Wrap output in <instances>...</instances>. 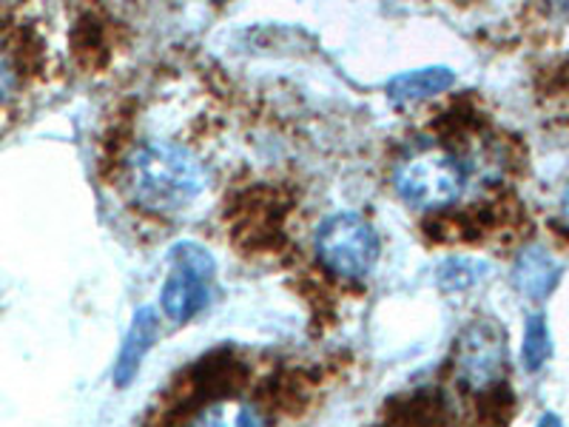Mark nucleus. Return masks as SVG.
<instances>
[{
	"instance_id": "1",
	"label": "nucleus",
	"mask_w": 569,
	"mask_h": 427,
	"mask_svg": "<svg viewBox=\"0 0 569 427\" xmlns=\"http://www.w3.org/2000/svg\"><path fill=\"white\" fill-rule=\"evenodd\" d=\"M129 182L146 211L177 214L194 206L208 186V171L194 151L169 140H149L131 151Z\"/></svg>"
},
{
	"instance_id": "2",
	"label": "nucleus",
	"mask_w": 569,
	"mask_h": 427,
	"mask_svg": "<svg viewBox=\"0 0 569 427\" xmlns=\"http://www.w3.org/2000/svg\"><path fill=\"white\" fill-rule=\"evenodd\" d=\"M465 162L445 149H421L396 166L393 186L408 206L436 211L456 202L465 191Z\"/></svg>"
},
{
	"instance_id": "3",
	"label": "nucleus",
	"mask_w": 569,
	"mask_h": 427,
	"mask_svg": "<svg viewBox=\"0 0 569 427\" xmlns=\"http://www.w3.org/2000/svg\"><path fill=\"white\" fill-rule=\"evenodd\" d=\"M317 257L328 271L345 279H362L379 262V237L359 214H333L319 226Z\"/></svg>"
},
{
	"instance_id": "4",
	"label": "nucleus",
	"mask_w": 569,
	"mask_h": 427,
	"mask_svg": "<svg viewBox=\"0 0 569 427\" xmlns=\"http://www.w3.org/2000/svg\"><path fill=\"white\" fill-rule=\"evenodd\" d=\"M171 271L160 294V308L171 322H191L206 311L213 294V259L197 242H180L169 254Z\"/></svg>"
},
{
	"instance_id": "5",
	"label": "nucleus",
	"mask_w": 569,
	"mask_h": 427,
	"mask_svg": "<svg viewBox=\"0 0 569 427\" xmlns=\"http://www.w3.org/2000/svg\"><path fill=\"white\" fill-rule=\"evenodd\" d=\"M459 383L470 390H490L507 374V334L496 319H476L459 337Z\"/></svg>"
},
{
	"instance_id": "6",
	"label": "nucleus",
	"mask_w": 569,
	"mask_h": 427,
	"mask_svg": "<svg viewBox=\"0 0 569 427\" xmlns=\"http://www.w3.org/2000/svg\"><path fill=\"white\" fill-rule=\"evenodd\" d=\"M558 279H561V266L547 248L530 246L518 254L516 268H512V285L521 297L532 299V302L550 297Z\"/></svg>"
},
{
	"instance_id": "7",
	"label": "nucleus",
	"mask_w": 569,
	"mask_h": 427,
	"mask_svg": "<svg viewBox=\"0 0 569 427\" xmlns=\"http://www.w3.org/2000/svg\"><path fill=\"white\" fill-rule=\"evenodd\" d=\"M157 328H160V319H157L154 308H140L134 314L129 325V334L123 339V348H120V356H117V368H114V383L117 388H126L131 385V379L140 370L142 359L151 350L157 339Z\"/></svg>"
},
{
	"instance_id": "8",
	"label": "nucleus",
	"mask_w": 569,
	"mask_h": 427,
	"mask_svg": "<svg viewBox=\"0 0 569 427\" xmlns=\"http://www.w3.org/2000/svg\"><path fill=\"white\" fill-rule=\"evenodd\" d=\"M453 83L456 75L447 66H427V69L396 75L388 83V98L396 106L421 103V100H430L436 95H441V91H447Z\"/></svg>"
},
{
	"instance_id": "9",
	"label": "nucleus",
	"mask_w": 569,
	"mask_h": 427,
	"mask_svg": "<svg viewBox=\"0 0 569 427\" xmlns=\"http://www.w3.org/2000/svg\"><path fill=\"white\" fill-rule=\"evenodd\" d=\"M552 354V339L550 328L543 322V317H530L525 328V348H521V359H525L527 370H541L543 363Z\"/></svg>"
},
{
	"instance_id": "10",
	"label": "nucleus",
	"mask_w": 569,
	"mask_h": 427,
	"mask_svg": "<svg viewBox=\"0 0 569 427\" xmlns=\"http://www.w3.org/2000/svg\"><path fill=\"white\" fill-rule=\"evenodd\" d=\"M479 277H481L479 268H472V262H461V259H456V262H445V268L439 271V282L445 291H465V288H470Z\"/></svg>"
},
{
	"instance_id": "11",
	"label": "nucleus",
	"mask_w": 569,
	"mask_h": 427,
	"mask_svg": "<svg viewBox=\"0 0 569 427\" xmlns=\"http://www.w3.org/2000/svg\"><path fill=\"white\" fill-rule=\"evenodd\" d=\"M18 89V75H14V66L9 60V54L0 49V103H7L9 98Z\"/></svg>"
},
{
	"instance_id": "12",
	"label": "nucleus",
	"mask_w": 569,
	"mask_h": 427,
	"mask_svg": "<svg viewBox=\"0 0 569 427\" xmlns=\"http://www.w3.org/2000/svg\"><path fill=\"white\" fill-rule=\"evenodd\" d=\"M561 214H563V220L569 222V186L563 188V195H561Z\"/></svg>"
}]
</instances>
